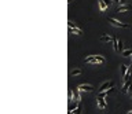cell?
Masks as SVG:
<instances>
[{
  "label": "cell",
  "instance_id": "6da1fadb",
  "mask_svg": "<svg viewBox=\"0 0 132 114\" xmlns=\"http://www.w3.org/2000/svg\"><path fill=\"white\" fill-rule=\"evenodd\" d=\"M85 62L87 63H105L106 59L102 55H91V56H87L85 58Z\"/></svg>",
  "mask_w": 132,
  "mask_h": 114
},
{
  "label": "cell",
  "instance_id": "7a4b0ae2",
  "mask_svg": "<svg viewBox=\"0 0 132 114\" xmlns=\"http://www.w3.org/2000/svg\"><path fill=\"white\" fill-rule=\"evenodd\" d=\"M67 25H69V33H73V35H83V30H81L80 28H77L76 25L72 22V21H69L67 22Z\"/></svg>",
  "mask_w": 132,
  "mask_h": 114
},
{
  "label": "cell",
  "instance_id": "3957f363",
  "mask_svg": "<svg viewBox=\"0 0 132 114\" xmlns=\"http://www.w3.org/2000/svg\"><path fill=\"white\" fill-rule=\"evenodd\" d=\"M109 22L111 23V25L117 26V28H123V29H128V28H129V25H128V23L121 22V21H117V19H114V18H109Z\"/></svg>",
  "mask_w": 132,
  "mask_h": 114
},
{
  "label": "cell",
  "instance_id": "277c9868",
  "mask_svg": "<svg viewBox=\"0 0 132 114\" xmlns=\"http://www.w3.org/2000/svg\"><path fill=\"white\" fill-rule=\"evenodd\" d=\"M110 88H114V81H106V83H103L102 85H100V88H99V92L107 91V89H110Z\"/></svg>",
  "mask_w": 132,
  "mask_h": 114
},
{
  "label": "cell",
  "instance_id": "5b68a950",
  "mask_svg": "<svg viewBox=\"0 0 132 114\" xmlns=\"http://www.w3.org/2000/svg\"><path fill=\"white\" fill-rule=\"evenodd\" d=\"M80 91L79 88H73L72 89V98H70V100H73V102H80Z\"/></svg>",
  "mask_w": 132,
  "mask_h": 114
},
{
  "label": "cell",
  "instance_id": "8992f818",
  "mask_svg": "<svg viewBox=\"0 0 132 114\" xmlns=\"http://www.w3.org/2000/svg\"><path fill=\"white\" fill-rule=\"evenodd\" d=\"M79 91L80 92H92L94 87L90 85V84H81V85L79 87Z\"/></svg>",
  "mask_w": 132,
  "mask_h": 114
},
{
  "label": "cell",
  "instance_id": "52a82bcc",
  "mask_svg": "<svg viewBox=\"0 0 132 114\" xmlns=\"http://www.w3.org/2000/svg\"><path fill=\"white\" fill-rule=\"evenodd\" d=\"M131 4H121V6H118V8H117V11L118 12H125V11H128V10H131Z\"/></svg>",
  "mask_w": 132,
  "mask_h": 114
},
{
  "label": "cell",
  "instance_id": "ba28073f",
  "mask_svg": "<svg viewBox=\"0 0 132 114\" xmlns=\"http://www.w3.org/2000/svg\"><path fill=\"white\" fill-rule=\"evenodd\" d=\"M100 41H103V43H113V40L114 37H111V36H107V35H103V36H100Z\"/></svg>",
  "mask_w": 132,
  "mask_h": 114
},
{
  "label": "cell",
  "instance_id": "9c48e42d",
  "mask_svg": "<svg viewBox=\"0 0 132 114\" xmlns=\"http://www.w3.org/2000/svg\"><path fill=\"white\" fill-rule=\"evenodd\" d=\"M98 105H99V107H100V109H102V110H105V109H106V102H105V99L102 98V96H99V95H98Z\"/></svg>",
  "mask_w": 132,
  "mask_h": 114
},
{
  "label": "cell",
  "instance_id": "30bf717a",
  "mask_svg": "<svg viewBox=\"0 0 132 114\" xmlns=\"http://www.w3.org/2000/svg\"><path fill=\"white\" fill-rule=\"evenodd\" d=\"M81 73H83V70H81V69H74V70H72L70 74H72V76H79V74H81Z\"/></svg>",
  "mask_w": 132,
  "mask_h": 114
},
{
  "label": "cell",
  "instance_id": "8fae6325",
  "mask_svg": "<svg viewBox=\"0 0 132 114\" xmlns=\"http://www.w3.org/2000/svg\"><path fill=\"white\" fill-rule=\"evenodd\" d=\"M99 7H100V10H102V11H105V10L107 8V6H106V3H105L103 0H99Z\"/></svg>",
  "mask_w": 132,
  "mask_h": 114
},
{
  "label": "cell",
  "instance_id": "7c38bea8",
  "mask_svg": "<svg viewBox=\"0 0 132 114\" xmlns=\"http://www.w3.org/2000/svg\"><path fill=\"white\" fill-rule=\"evenodd\" d=\"M129 55H132V50H124L123 51V56H125V58L129 56Z\"/></svg>",
  "mask_w": 132,
  "mask_h": 114
},
{
  "label": "cell",
  "instance_id": "4fadbf2b",
  "mask_svg": "<svg viewBox=\"0 0 132 114\" xmlns=\"http://www.w3.org/2000/svg\"><path fill=\"white\" fill-rule=\"evenodd\" d=\"M128 68H129V66H125V65H123V66H121V73H123L124 76H125V73L128 72Z\"/></svg>",
  "mask_w": 132,
  "mask_h": 114
},
{
  "label": "cell",
  "instance_id": "5bb4252c",
  "mask_svg": "<svg viewBox=\"0 0 132 114\" xmlns=\"http://www.w3.org/2000/svg\"><path fill=\"white\" fill-rule=\"evenodd\" d=\"M113 45H114V51H118V40H113Z\"/></svg>",
  "mask_w": 132,
  "mask_h": 114
},
{
  "label": "cell",
  "instance_id": "9a60e30c",
  "mask_svg": "<svg viewBox=\"0 0 132 114\" xmlns=\"http://www.w3.org/2000/svg\"><path fill=\"white\" fill-rule=\"evenodd\" d=\"M103 2L106 3V6H107V7H110V6L113 4V0H103Z\"/></svg>",
  "mask_w": 132,
  "mask_h": 114
},
{
  "label": "cell",
  "instance_id": "2e32d148",
  "mask_svg": "<svg viewBox=\"0 0 132 114\" xmlns=\"http://www.w3.org/2000/svg\"><path fill=\"white\" fill-rule=\"evenodd\" d=\"M73 114H81V106H79L76 110H74V113Z\"/></svg>",
  "mask_w": 132,
  "mask_h": 114
},
{
  "label": "cell",
  "instance_id": "e0dca14e",
  "mask_svg": "<svg viewBox=\"0 0 132 114\" xmlns=\"http://www.w3.org/2000/svg\"><path fill=\"white\" fill-rule=\"evenodd\" d=\"M124 3H127V0H121V2H120V6H121V4H124Z\"/></svg>",
  "mask_w": 132,
  "mask_h": 114
},
{
  "label": "cell",
  "instance_id": "ac0fdd59",
  "mask_svg": "<svg viewBox=\"0 0 132 114\" xmlns=\"http://www.w3.org/2000/svg\"><path fill=\"white\" fill-rule=\"evenodd\" d=\"M113 2H116V3H120V2H121V0H113Z\"/></svg>",
  "mask_w": 132,
  "mask_h": 114
},
{
  "label": "cell",
  "instance_id": "d6986e66",
  "mask_svg": "<svg viewBox=\"0 0 132 114\" xmlns=\"http://www.w3.org/2000/svg\"><path fill=\"white\" fill-rule=\"evenodd\" d=\"M127 114H132V110H131V111H128V113H127Z\"/></svg>",
  "mask_w": 132,
  "mask_h": 114
}]
</instances>
